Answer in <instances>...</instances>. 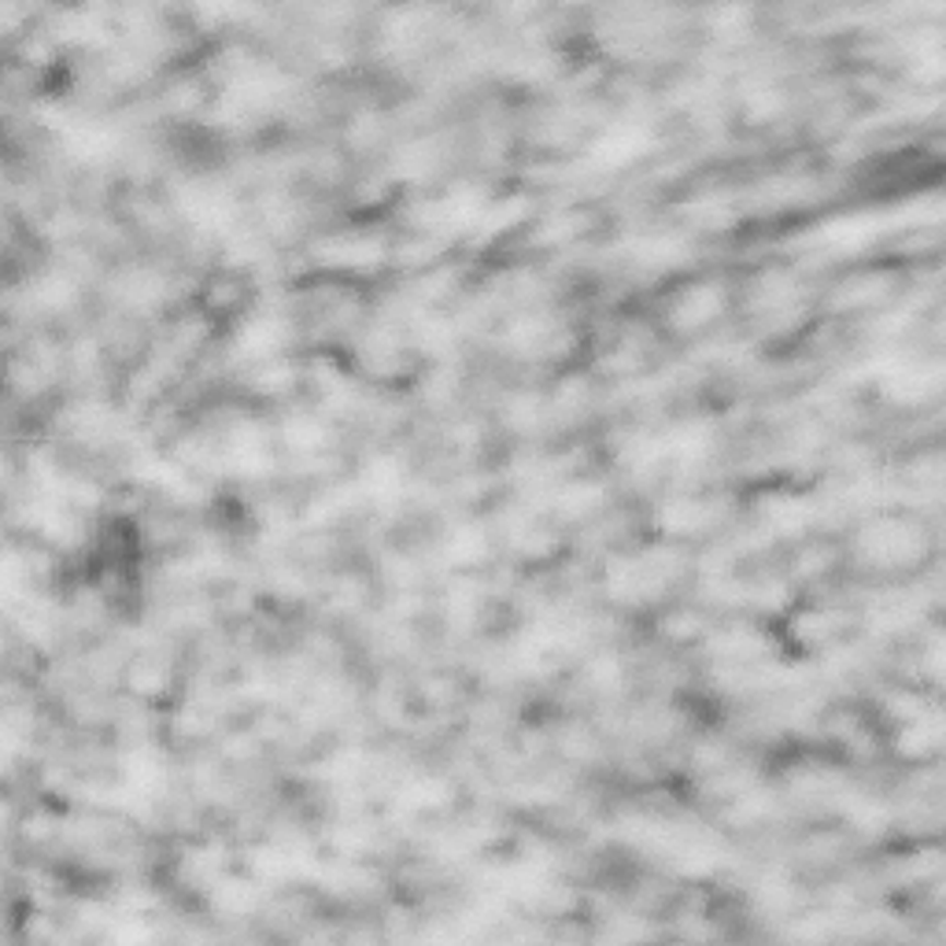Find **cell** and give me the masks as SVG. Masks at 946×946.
I'll list each match as a JSON object with an SVG mask.
<instances>
[{
	"mask_svg": "<svg viewBox=\"0 0 946 946\" xmlns=\"http://www.w3.org/2000/svg\"><path fill=\"white\" fill-rule=\"evenodd\" d=\"M880 393L899 407L932 404L935 396L946 393V363H932V359H921V363L895 359L880 374Z\"/></svg>",
	"mask_w": 946,
	"mask_h": 946,
	"instance_id": "cell-1",
	"label": "cell"
},
{
	"mask_svg": "<svg viewBox=\"0 0 946 946\" xmlns=\"http://www.w3.org/2000/svg\"><path fill=\"white\" fill-rule=\"evenodd\" d=\"M857 548L869 554L873 562L902 565V562L924 559V551H929V536H924L921 525H913L906 518H880V522L865 525L862 536H857Z\"/></svg>",
	"mask_w": 946,
	"mask_h": 946,
	"instance_id": "cell-2",
	"label": "cell"
},
{
	"mask_svg": "<svg viewBox=\"0 0 946 946\" xmlns=\"http://www.w3.org/2000/svg\"><path fill=\"white\" fill-rule=\"evenodd\" d=\"M895 744H899V755H906V758L939 755V750L946 747V714L935 706H924V702H913Z\"/></svg>",
	"mask_w": 946,
	"mask_h": 946,
	"instance_id": "cell-3",
	"label": "cell"
},
{
	"mask_svg": "<svg viewBox=\"0 0 946 946\" xmlns=\"http://www.w3.org/2000/svg\"><path fill=\"white\" fill-rule=\"evenodd\" d=\"M647 149H651V130H647V126L621 122V126H614V130H607L596 144H592L588 160H592V167L618 171V167L636 163L640 155H647Z\"/></svg>",
	"mask_w": 946,
	"mask_h": 946,
	"instance_id": "cell-4",
	"label": "cell"
},
{
	"mask_svg": "<svg viewBox=\"0 0 946 946\" xmlns=\"http://www.w3.org/2000/svg\"><path fill=\"white\" fill-rule=\"evenodd\" d=\"M721 307H725V289L702 281V285H691L685 296L677 300L669 322L677 329H699V326H710V322L721 315Z\"/></svg>",
	"mask_w": 946,
	"mask_h": 946,
	"instance_id": "cell-5",
	"label": "cell"
},
{
	"mask_svg": "<svg viewBox=\"0 0 946 946\" xmlns=\"http://www.w3.org/2000/svg\"><path fill=\"white\" fill-rule=\"evenodd\" d=\"M285 344V329L278 318H252L241 326L233 348L241 351V359H275V351Z\"/></svg>",
	"mask_w": 946,
	"mask_h": 946,
	"instance_id": "cell-6",
	"label": "cell"
},
{
	"mask_svg": "<svg viewBox=\"0 0 946 946\" xmlns=\"http://www.w3.org/2000/svg\"><path fill=\"white\" fill-rule=\"evenodd\" d=\"M511 344L529 351V355H548V351L562 344V326L551 315L522 318V322H514V329H511Z\"/></svg>",
	"mask_w": 946,
	"mask_h": 946,
	"instance_id": "cell-7",
	"label": "cell"
},
{
	"mask_svg": "<svg viewBox=\"0 0 946 946\" xmlns=\"http://www.w3.org/2000/svg\"><path fill=\"white\" fill-rule=\"evenodd\" d=\"M688 241L673 237V233H655V237H636L629 245V256L640 262V267H673L688 256Z\"/></svg>",
	"mask_w": 946,
	"mask_h": 946,
	"instance_id": "cell-8",
	"label": "cell"
},
{
	"mask_svg": "<svg viewBox=\"0 0 946 946\" xmlns=\"http://www.w3.org/2000/svg\"><path fill=\"white\" fill-rule=\"evenodd\" d=\"M706 522H714V511L702 500H673L658 511V525L666 533H699Z\"/></svg>",
	"mask_w": 946,
	"mask_h": 946,
	"instance_id": "cell-9",
	"label": "cell"
},
{
	"mask_svg": "<svg viewBox=\"0 0 946 946\" xmlns=\"http://www.w3.org/2000/svg\"><path fill=\"white\" fill-rule=\"evenodd\" d=\"M603 500V489L599 484H588V481H573L565 484L559 492V514L565 518H581V514H592Z\"/></svg>",
	"mask_w": 946,
	"mask_h": 946,
	"instance_id": "cell-10",
	"label": "cell"
},
{
	"mask_svg": "<svg viewBox=\"0 0 946 946\" xmlns=\"http://www.w3.org/2000/svg\"><path fill=\"white\" fill-rule=\"evenodd\" d=\"M766 514H769V522L780 525L784 533H798V529H806V525L814 522V503H806V500H773V503H766Z\"/></svg>",
	"mask_w": 946,
	"mask_h": 946,
	"instance_id": "cell-11",
	"label": "cell"
},
{
	"mask_svg": "<svg viewBox=\"0 0 946 946\" xmlns=\"http://www.w3.org/2000/svg\"><path fill=\"white\" fill-rule=\"evenodd\" d=\"M182 203H185V214H192V219L203 222V226H219V222L230 214V203L222 200L219 192H211V189L189 192V197H185Z\"/></svg>",
	"mask_w": 946,
	"mask_h": 946,
	"instance_id": "cell-12",
	"label": "cell"
},
{
	"mask_svg": "<svg viewBox=\"0 0 946 946\" xmlns=\"http://www.w3.org/2000/svg\"><path fill=\"white\" fill-rule=\"evenodd\" d=\"M873 237V222L869 219H840L832 226H825V245L832 248H857Z\"/></svg>",
	"mask_w": 946,
	"mask_h": 946,
	"instance_id": "cell-13",
	"label": "cell"
},
{
	"mask_svg": "<svg viewBox=\"0 0 946 946\" xmlns=\"http://www.w3.org/2000/svg\"><path fill=\"white\" fill-rule=\"evenodd\" d=\"M285 441L292 452H315V447L326 444V429L315 418H296V422L285 425Z\"/></svg>",
	"mask_w": 946,
	"mask_h": 946,
	"instance_id": "cell-14",
	"label": "cell"
},
{
	"mask_svg": "<svg viewBox=\"0 0 946 946\" xmlns=\"http://www.w3.org/2000/svg\"><path fill=\"white\" fill-rule=\"evenodd\" d=\"M921 673L935 685H946V629L935 632V636L924 643L921 651Z\"/></svg>",
	"mask_w": 946,
	"mask_h": 946,
	"instance_id": "cell-15",
	"label": "cell"
},
{
	"mask_svg": "<svg viewBox=\"0 0 946 946\" xmlns=\"http://www.w3.org/2000/svg\"><path fill=\"white\" fill-rule=\"evenodd\" d=\"M522 214H525V200H522V197H518V200H506V203H492V208L484 211L481 226H484V233H495V230L514 226V222H518Z\"/></svg>",
	"mask_w": 946,
	"mask_h": 946,
	"instance_id": "cell-16",
	"label": "cell"
},
{
	"mask_svg": "<svg viewBox=\"0 0 946 946\" xmlns=\"http://www.w3.org/2000/svg\"><path fill=\"white\" fill-rule=\"evenodd\" d=\"M747 112L755 115V119H769V115H776L780 112V93L773 90V85H755V90H747Z\"/></svg>",
	"mask_w": 946,
	"mask_h": 946,
	"instance_id": "cell-17",
	"label": "cell"
},
{
	"mask_svg": "<svg viewBox=\"0 0 946 946\" xmlns=\"http://www.w3.org/2000/svg\"><path fill=\"white\" fill-rule=\"evenodd\" d=\"M366 484L377 492H393L399 484V466L393 463V458H377V463L366 470Z\"/></svg>",
	"mask_w": 946,
	"mask_h": 946,
	"instance_id": "cell-18",
	"label": "cell"
},
{
	"mask_svg": "<svg viewBox=\"0 0 946 946\" xmlns=\"http://www.w3.org/2000/svg\"><path fill=\"white\" fill-rule=\"evenodd\" d=\"M913 477L921 484H946V455H929L913 463Z\"/></svg>",
	"mask_w": 946,
	"mask_h": 946,
	"instance_id": "cell-19",
	"label": "cell"
}]
</instances>
